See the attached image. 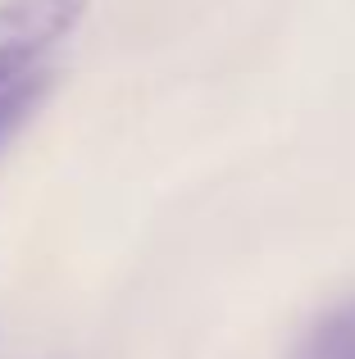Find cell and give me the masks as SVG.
Here are the masks:
<instances>
[{"label":"cell","instance_id":"1","mask_svg":"<svg viewBox=\"0 0 355 359\" xmlns=\"http://www.w3.org/2000/svg\"><path fill=\"white\" fill-rule=\"evenodd\" d=\"M91 0H0V96L87 18Z\"/></svg>","mask_w":355,"mask_h":359},{"label":"cell","instance_id":"3","mask_svg":"<svg viewBox=\"0 0 355 359\" xmlns=\"http://www.w3.org/2000/svg\"><path fill=\"white\" fill-rule=\"evenodd\" d=\"M51 87H55V73L51 69H36V73H27L23 82H14V87L0 96V155L14 146V137L32 123L36 109L46 105Z\"/></svg>","mask_w":355,"mask_h":359},{"label":"cell","instance_id":"2","mask_svg":"<svg viewBox=\"0 0 355 359\" xmlns=\"http://www.w3.org/2000/svg\"><path fill=\"white\" fill-rule=\"evenodd\" d=\"M287 359H355V291L314 314Z\"/></svg>","mask_w":355,"mask_h":359}]
</instances>
